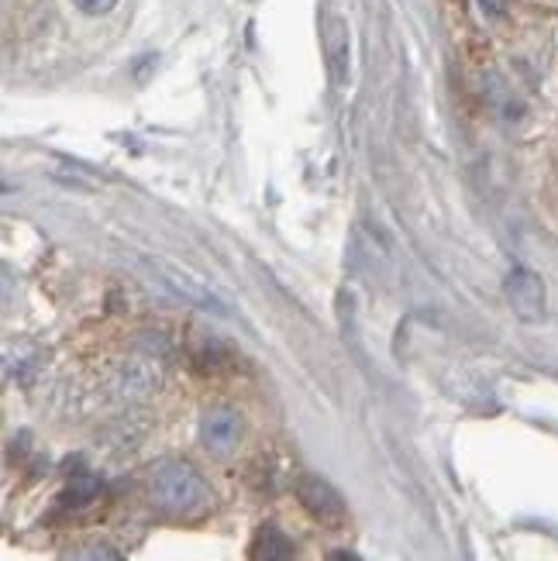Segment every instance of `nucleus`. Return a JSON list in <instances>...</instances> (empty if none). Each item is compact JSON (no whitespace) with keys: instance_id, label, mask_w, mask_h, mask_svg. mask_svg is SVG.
<instances>
[{"instance_id":"1","label":"nucleus","mask_w":558,"mask_h":561,"mask_svg":"<svg viewBox=\"0 0 558 561\" xmlns=\"http://www.w3.org/2000/svg\"><path fill=\"white\" fill-rule=\"evenodd\" d=\"M149 493H152V503L173 517L197 514L210 500L207 482L201 479L197 469L186 466V461H162V466H156L149 479Z\"/></svg>"},{"instance_id":"2","label":"nucleus","mask_w":558,"mask_h":561,"mask_svg":"<svg viewBox=\"0 0 558 561\" xmlns=\"http://www.w3.org/2000/svg\"><path fill=\"white\" fill-rule=\"evenodd\" d=\"M297 496L304 503V510L314 517V520H321L328 527H342L345 517H349V510H345V500L338 496V490L331 482L318 479V476H304L300 485H297Z\"/></svg>"},{"instance_id":"3","label":"nucleus","mask_w":558,"mask_h":561,"mask_svg":"<svg viewBox=\"0 0 558 561\" xmlns=\"http://www.w3.org/2000/svg\"><path fill=\"white\" fill-rule=\"evenodd\" d=\"M506 304L521 317L524 324H538L545 317V283L531 270H514L503 283Z\"/></svg>"},{"instance_id":"4","label":"nucleus","mask_w":558,"mask_h":561,"mask_svg":"<svg viewBox=\"0 0 558 561\" xmlns=\"http://www.w3.org/2000/svg\"><path fill=\"white\" fill-rule=\"evenodd\" d=\"M201 442L207 451L214 455H231L241 442V417L228 407H217L210 413H204L201 421Z\"/></svg>"},{"instance_id":"5","label":"nucleus","mask_w":558,"mask_h":561,"mask_svg":"<svg viewBox=\"0 0 558 561\" xmlns=\"http://www.w3.org/2000/svg\"><path fill=\"white\" fill-rule=\"evenodd\" d=\"M324 56H328V69H331V80L342 87L349 80V59H352V35H349V24L338 18V14H328L324 18Z\"/></svg>"},{"instance_id":"6","label":"nucleus","mask_w":558,"mask_h":561,"mask_svg":"<svg viewBox=\"0 0 558 561\" xmlns=\"http://www.w3.org/2000/svg\"><path fill=\"white\" fill-rule=\"evenodd\" d=\"M149 265L162 276V283L176 293V297H183V300H190V304H197V307H204V310H214V313H228V307H225L221 300H217L204 283H197L193 276L180 273L176 265H169V262H149Z\"/></svg>"},{"instance_id":"7","label":"nucleus","mask_w":558,"mask_h":561,"mask_svg":"<svg viewBox=\"0 0 558 561\" xmlns=\"http://www.w3.org/2000/svg\"><path fill=\"white\" fill-rule=\"evenodd\" d=\"M289 558H294V545H289L286 534L273 524L259 527L255 541L249 548V561H289Z\"/></svg>"},{"instance_id":"8","label":"nucleus","mask_w":558,"mask_h":561,"mask_svg":"<svg viewBox=\"0 0 558 561\" xmlns=\"http://www.w3.org/2000/svg\"><path fill=\"white\" fill-rule=\"evenodd\" d=\"M66 561H121V554L107 545H90V548H80V551H72Z\"/></svg>"},{"instance_id":"9","label":"nucleus","mask_w":558,"mask_h":561,"mask_svg":"<svg viewBox=\"0 0 558 561\" xmlns=\"http://www.w3.org/2000/svg\"><path fill=\"white\" fill-rule=\"evenodd\" d=\"M72 4H77L83 14H107L117 0H72Z\"/></svg>"},{"instance_id":"10","label":"nucleus","mask_w":558,"mask_h":561,"mask_svg":"<svg viewBox=\"0 0 558 561\" xmlns=\"http://www.w3.org/2000/svg\"><path fill=\"white\" fill-rule=\"evenodd\" d=\"M479 8H482V14H487V18H503L506 0H479Z\"/></svg>"},{"instance_id":"11","label":"nucleus","mask_w":558,"mask_h":561,"mask_svg":"<svg viewBox=\"0 0 558 561\" xmlns=\"http://www.w3.org/2000/svg\"><path fill=\"white\" fill-rule=\"evenodd\" d=\"M324 561H362V558H358V554H352V551H345V548H342V551H331V554H328V558H324Z\"/></svg>"}]
</instances>
